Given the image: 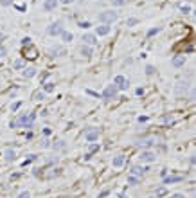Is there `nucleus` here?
<instances>
[{
  "mask_svg": "<svg viewBox=\"0 0 196 198\" xmlns=\"http://www.w3.org/2000/svg\"><path fill=\"white\" fill-rule=\"evenodd\" d=\"M162 122L169 124V122H173V117H171V115H162Z\"/></svg>",
  "mask_w": 196,
  "mask_h": 198,
  "instance_id": "obj_35",
  "label": "nucleus"
},
{
  "mask_svg": "<svg viewBox=\"0 0 196 198\" xmlns=\"http://www.w3.org/2000/svg\"><path fill=\"white\" fill-rule=\"evenodd\" d=\"M83 41H85V45L94 47V45L97 43V36H96V34H92V33H86V34H83Z\"/></svg>",
  "mask_w": 196,
  "mask_h": 198,
  "instance_id": "obj_10",
  "label": "nucleus"
},
{
  "mask_svg": "<svg viewBox=\"0 0 196 198\" xmlns=\"http://www.w3.org/2000/svg\"><path fill=\"white\" fill-rule=\"evenodd\" d=\"M59 36L63 38V41H72V40H74V34H72V33H68V31H63Z\"/></svg>",
  "mask_w": 196,
  "mask_h": 198,
  "instance_id": "obj_23",
  "label": "nucleus"
},
{
  "mask_svg": "<svg viewBox=\"0 0 196 198\" xmlns=\"http://www.w3.org/2000/svg\"><path fill=\"white\" fill-rule=\"evenodd\" d=\"M79 27L86 29V27H90V22H79Z\"/></svg>",
  "mask_w": 196,
  "mask_h": 198,
  "instance_id": "obj_44",
  "label": "nucleus"
},
{
  "mask_svg": "<svg viewBox=\"0 0 196 198\" xmlns=\"http://www.w3.org/2000/svg\"><path fill=\"white\" fill-rule=\"evenodd\" d=\"M20 104H22L20 101H18V103H15V104H11V110H13V112H16V110L20 108Z\"/></svg>",
  "mask_w": 196,
  "mask_h": 198,
  "instance_id": "obj_43",
  "label": "nucleus"
},
{
  "mask_svg": "<svg viewBox=\"0 0 196 198\" xmlns=\"http://www.w3.org/2000/svg\"><path fill=\"white\" fill-rule=\"evenodd\" d=\"M137 121H138V122H146V121H148V115H140Z\"/></svg>",
  "mask_w": 196,
  "mask_h": 198,
  "instance_id": "obj_46",
  "label": "nucleus"
},
{
  "mask_svg": "<svg viewBox=\"0 0 196 198\" xmlns=\"http://www.w3.org/2000/svg\"><path fill=\"white\" fill-rule=\"evenodd\" d=\"M124 162H126V157L124 155H117V157H114V160H112V166L114 168H122Z\"/></svg>",
  "mask_w": 196,
  "mask_h": 198,
  "instance_id": "obj_15",
  "label": "nucleus"
},
{
  "mask_svg": "<svg viewBox=\"0 0 196 198\" xmlns=\"http://www.w3.org/2000/svg\"><path fill=\"white\" fill-rule=\"evenodd\" d=\"M117 87L112 83V85H106V88L103 90V94H101V97L103 99H115L117 97Z\"/></svg>",
  "mask_w": 196,
  "mask_h": 198,
  "instance_id": "obj_3",
  "label": "nucleus"
},
{
  "mask_svg": "<svg viewBox=\"0 0 196 198\" xmlns=\"http://www.w3.org/2000/svg\"><path fill=\"white\" fill-rule=\"evenodd\" d=\"M155 142H157V139L155 137H144V139H140L137 144L138 146H142V148H149V146H153Z\"/></svg>",
  "mask_w": 196,
  "mask_h": 198,
  "instance_id": "obj_13",
  "label": "nucleus"
},
{
  "mask_svg": "<svg viewBox=\"0 0 196 198\" xmlns=\"http://www.w3.org/2000/svg\"><path fill=\"white\" fill-rule=\"evenodd\" d=\"M117 18L119 16H117L115 11H103V13H99V22H101V23H106V25L117 22Z\"/></svg>",
  "mask_w": 196,
  "mask_h": 198,
  "instance_id": "obj_2",
  "label": "nucleus"
},
{
  "mask_svg": "<svg viewBox=\"0 0 196 198\" xmlns=\"http://www.w3.org/2000/svg\"><path fill=\"white\" fill-rule=\"evenodd\" d=\"M117 198H128V196H126L124 193H119V195H117Z\"/></svg>",
  "mask_w": 196,
  "mask_h": 198,
  "instance_id": "obj_51",
  "label": "nucleus"
},
{
  "mask_svg": "<svg viewBox=\"0 0 196 198\" xmlns=\"http://www.w3.org/2000/svg\"><path fill=\"white\" fill-rule=\"evenodd\" d=\"M135 92H137V96H142V94H144V90H142V88H137Z\"/></svg>",
  "mask_w": 196,
  "mask_h": 198,
  "instance_id": "obj_50",
  "label": "nucleus"
},
{
  "mask_svg": "<svg viewBox=\"0 0 196 198\" xmlns=\"http://www.w3.org/2000/svg\"><path fill=\"white\" fill-rule=\"evenodd\" d=\"M51 146H52L56 151H58V150H63V148H65V140H58V142H54V144H51Z\"/></svg>",
  "mask_w": 196,
  "mask_h": 198,
  "instance_id": "obj_27",
  "label": "nucleus"
},
{
  "mask_svg": "<svg viewBox=\"0 0 196 198\" xmlns=\"http://www.w3.org/2000/svg\"><path fill=\"white\" fill-rule=\"evenodd\" d=\"M99 139V128H88L85 132V140L86 142H96Z\"/></svg>",
  "mask_w": 196,
  "mask_h": 198,
  "instance_id": "obj_7",
  "label": "nucleus"
},
{
  "mask_svg": "<svg viewBox=\"0 0 196 198\" xmlns=\"http://www.w3.org/2000/svg\"><path fill=\"white\" fill-rule=\"evenodd\" d=\"M15 2L13 0H0V5H4V7H9V5H13Z\"/></svg>",
  "mask_w": 196,
  "mask_h": 198,
  "instance_id": "obj_34",
  "label": "nucleus"
},
{
  "mask_svg": "<svg viewBox=\"0 0 196 198\" xmlns=\"http://www.w3.org/2000/svg\"><path fill=\"white\" fill-rule=\"evenodd\" d=\"M59 2H61V4H65V5H68V4H72L74 0H59Z\"/></svg>",
  "mask_w": 196,
  "mask_h": 198,
  "instance_id": "obj_47",
  "label": "nucleus"
},
{
  "mask_svg": "<svg viewBox=\"0 0 196 198\" xmlns=\"http://www.w3.org/2000/svg\"><path fill=\"white\" fill-rule=\"evenodd\" d=\"M182 13H191V5H180Z\"/></svg>",
  "mask_w": 196,
  "mask_h": 198,
  "instance_id": "obj_40",
  "label": "nucleus"
},
{
  "mask_svg": "<svg viewBox=\"0 0 196 198\" xmlns=\"http://www.w3.org/2000/svg\"><path fill=\"white\" fill-rule=\"evenodd\" d=\"M110 25H106V23H101L99 27H96V36H106V34H110Z\"/></svg>",
  "mask_w": 196,
  "mask_h": 198,
  "instance_id": "obj_11",
  "label": "nucleus"
},
{
  "mask_svg": "<svg viewBox=\"0 0 196 198\" xmlns=\"http://www.w3.org/2000/svg\"><path fill=\"white\" fill-rule=\"evenodd\" d=\"M36 160V155H29V157L23 160V166H27V164H31V162H34Z\"/></svg>",
  "mask_w": 196,
  "mask_h": 198,
  "instance_id": "obj_32",
  "label": "nucleus"
},
{
  "mask_svg": "<svg viewBox=\"0 0 196 198\" xmlns=\"http://www.w3.org/2000/svg\"><path fill=\"white\" fill-rule=\"evenodd\" d=\"M158 33H160V27H153V29L148 31V36H155V34H158Z\"/></svg>",
  "mask_w": 196,
  "mask_h": 198,
  "instance_id": "obj_30",
  "label": "nucleus"
},
{
  "mask_svg": "<svg viewBox=\"0 0 196 198\" xmlns=\"http://www.w3.org/2000/svg\"><path fill=\"white\" fill-rule=\"evenodd\" d=\"M137 22H138L137 18H130V20H128V22H126V25H128V27H131V25H135Z\"/></svg>",
  "mask_w": 196,
  "mask_h": 198,
  "instance_id": "obj_39",
  "label": "nucleus"
},
{
  "mask_svg": "<svg viewBox=\"0 0 196 198\" xmlns=\"http://www.w3.org/2000/svg\"><path fill=\"white\" fill-rule=\"evenodd\" d=\"M36 59L38 58V51H36V47H33V43L31 45H27L25 47V59Z\"/></svg>",
  "mask_w": 196,
  "mask_h": 198,
  "instance_id": "obj_9",
  "label": "nucleus"
},
{
  "mask_svg": "<svg viewBox=\"0 0 196 198\" xmlns=\"http://www.w3.org/2000/svg\"><path fill=\"white\" fill-rule=\"evenodd\" d=\"M185 61H187L185 54H178V56H175V58L171 59V65H173L175 69H180V67H184V65H185Z\"/></svg>",
  "mask_w": 196,
  "mask_h": 198,
  "instance_id": "obj_8",
  "label": "nucleus"
},
{
  "mask_svg": "<svg viewBox=\"0 0 196 198\" xmlns=\"http://www.w3.org/2000/svg\"><path fill=\"white\" fill-rule=\"evenodd\" d=\"M146 74H148V76H153V74H155V67H153V65H148V67H146Z\"/></svg>",
  "mask_w": 196,
  "mask_h": 198,
  "instance_id": "obj_33",
  "label": "nucleus"
},
{
  "mask_svg": "<svg viewBox=\"0 0 196 198\" xmlns=\"http://www.w3.org/2000/svg\"><path fill=\"white\" fill-rule=\"evenodd\" d=\"M112 2V5L114 7H121V5H124L126 4V0H110Z\"/></svg>",
  "mask_w": 196,
  "mask_h": 198,
  "instance_id": "obj_29",
  "label": "nucleus"
},
{
  "mask_svg": "<svg viewBox=\"0 0 196 198\" xmlns=\"http://www.w3.org/2000/svg\"><path fill=\"white\" fill-rule=\"evenodd\" d=\"M61 33H63L61 22H54V23H51V25L47 27V34H51V36H59Z\"/></svg>",
  "mask_w": 196,
  "mask_h": 198,
  "instance_id": "obj_5",
  "label": "nucleus"
},
{
  "mask_svg": "<svg viewBox=\"0 0 196 198\" xmlns=\"http://www.w3.org/2000/svg\"><path fill=\"white\" fill-rule=\"evenodd\" d=\"M4 158H5V162H15V160H16V151L11 150V148H7V150L4 151Z\"/></svg>",
  "mask_w": 196,
  "mask_h": 198,
  "instance_id": "obj_14",
  "label": "nucleus"
},
{
  "mask_svg": "<svg viewBox=\"0 0 196 198\" xmlns=\"http://www.w3.org/2000/svg\"><path fill=\"white\" fill-rule=\"evenodd\" d=\"M114 85L117 87V90H128V87H130V81L124 78L122 74H119L114 78Z\"/></svg>",
  "mask_w": 196,
  "mask_h": 198,
  "instance_id": "obj_4",
  "label": "nucleus"
},
{
  "mask_svg": "<svg viewBox=\"0 0 196 198\" xmlns=\"http://www.w3.org/2000/svg\"><path fill=\"white\" fill-rule=\"evenodd\" d=\"M41 148H51V142H49L47 139H43V140H41Z\"/></svg>",
  "mask_w": 196,
  "mask_h": 198,
  "instance_id": "obj_42",
  "label": "nucleus"
},
{
  "mask_svg": "<svg viewBox=\"0 0 196 198\" xmlns=\"http://www.w3.org/2000/svg\"><path fill=\"white\" fill-rule=\"evenodd\" d=\"M54 88H56V87H54V83H51V81H49V83H43V92H45V94L54 92Z\"/></svg>",
  "mask_w": 196,
  "mask_h": 198,
  "instance_id": "obj_21",
  "label": "nucleus"
},
{
  "mask_svg": "<svg viewBox=\"0 0 196 198\" xmlns=\"http://www.w3.org/2000/svg\"><path fill=\"white\" fill-rule=\"evenodd\" d=\"M9 128H16V121H11L9 122Z\"/></svg>",
  "mask_w": 196,
  "mask_h": 198,
  "instance_id": "obj_49",
  "label": "nucleus"
},
{
  "mask_svg": "<svg viewBox=\"0 0 196 198\" xmlns=\"http://www.w3.org/2000/svg\"><path fill=\"white\" fill-rule=\"evenodd\" d=\"M22 45H23V47H27V45H31V38H29V36H25V38H22Z\"/></svg>",
  "mask_w": 196,
  "mask_h": 198,
  "instance_id": "obj_37",
  "label": "nucleus"
},
{
  "mask_svg": "<svg viewBox=\"0 0 196 198\" xmlns=\"http://www.w3.org/2000/svg\"><path fill=\"white\" fill-rule=\"evenodd\" d=\"M16 198H31V193H29V191H22Z\"/></svg>",
  "mask_w": 196,
  "mask_h": 198,
  "instance_id": "obj_36",
  "label": "nucleus"
},
{
  "mask_svg": "<svg viewBox=\"0 0 196 198\" xmlns=\"http://www.w3.org/2000/svg\"><path fill=\"white\" fill-rule=\"evenodd\" d=\"M138 158H140V162L149 164V162H155V160H157V155H155L151 150H142V153L138 155Z\"/></svg>",
  "mask_w": 196,
  "mask_h": 198,
  "instance_id": "obj_6",
  "label": "nucleus"
},
{
  "mask_svg": "<svg viewBox=\"0 0 196 198\" xmlns=\"http://www.w3.org/2000/svg\"><path fill=\"white\" fill-rule=\"evenodd\" d=\"M138 182H140V180H138L137 177H133V175H128V184H130V186H137Z\"/></svg>",
  "mask_w": 196,
  "mask_h": 198,
  "instance_id": "obj_28",
  "label": "nucleus"
},
{
  "mask_svg": "<svg viewBox=\"0 0 196 198\" xmlns=\"http://www.w3.org/2000/svg\"><path fill=\"white\" fill-rule=\"evenodd\" d=\"M22 74H23V78L31 79V78H34V76H36V69H34V67H25Z\"/></svg>",
  "mask_w": 196,
  "mask_h": 198,
  "instance_id": "obj_17",
  "label": "nucleus"
},
{
  "mask_svg": "<svg viewBox=\"0 0 196 198\" xmlns=\"http://www.w3.org/2000/svg\"><path fill=\"white\" fill-rule=\"evenodd\" d=\"M169 198H185V195H182V193H175V195H171Z\"/></svg>",
  "mask_w": 196,
  "mask_h": 198,
  "instance_id": "obj_45",
  "label": "nucleus"
},
{
  "mask_svg": "<svg viewBox=\"0 0 196 198\" xmlns=\"http://www.w3.org/2000/svg\"><path fill=\"white\" fill-rule=\"evenodd\" d=\"M177 182H182V177H178V175H173V177H164V184H177Z\"/></svg>",
  "mask_w": 196,
  "mask_h": 198,
  "instance_id": "obj_20",
  "label": "nucleus"
},
{
  "mask_svg": "<svg viewBox=\"0 0 196 198\" xmlns=\"http://www.w3.org/2000/svg\"><path fill=\"white\" fill-rule=\"evenodd\" d=\"M146 171H148L146 168H140V166H133V168H131V171H130V175H133V177H142V175H144Z\"/></svg>",
  "mask_w": 196,
  "mask_h": 198,
  "instance_id": "obj_16",
  "label": "nucleus"
},
{
  "mask_svg": "<svg viewBox=\"0 0 196 198\" xmlns=\"http://www.w3.org/2000/svg\"><path fill=\"white\" fill-rule=\"evenodd\" d=\"M13 5H15V4H13ZM15 7H16L18 11H25V5H15Z\"/></svg>",
  "mask_w": 196,
  "mask_h": 198,
  "instance_id": "obj_48",
  "label": "nucleus"
},
{
  "mask_svg": "<svg viewBox=\"0 0 196 198\" xmlns=\"http://www.w3.org/2000/svg\"><path fill=\"white\" fill-rule=\"evenodd\" d=\"M49 54H51V56H52V58H56V56H63V54H65V49H63V47H52V49H51V51H49Z\"/></svg>",
  "mask_w": 196,
  "mask_h": 198,
  "instance_id": "obj_18",
  "label": "nucleus"
},
{
  "mask_svg": "<svg viewBox=\"0 0 196 198\" xmlns=\"http://www.w3.org/2000/svg\"><path fill=\"white\" fill-rule=\"evenodd\" d=\"M2 40H4V34H2V33H0V41H2Z\"/></svg>",
  "mask_w": 196,
  "mask_h": 198,
  "instance_id": "obj_52",
  "label": "nucleus"
},
{
  "mask_svg": "<svg viewBox=\"0 0 196 198\" xmlns=\"http://www.w3.org/2000/svg\"><path fill=\"white\" fill-rule=\"evenodd\" d=\"M81 54H83L85 58H90V56L94 54V49H92L90 45H83V47H81Z\"/></svg>",
  "mask_w": 196,
  "mask_h": 198,
  "instance_id": "obj_19",
  "label": "nucleus"
},
{
  "mask_svg": "<svg viewBox=\"0 0 196 198\" xmlns=\"http://www.w3.org/2000/svg\"><path fill=\"white\" fill-rule=\"evenodd\" d=\"M108 195H110V191H108V189H104V191H101V193L97 195V198H106Z\"/></svg>",
  "mask_w": 196,
  "mask_h": 198,
  "instance_id": "obj_38",
  "label": "nucleus"
},
{
  "mask_svg": "<svg viewBox=\"0 0 196 198\" xmlns=\"http://www.w3.org/2000/svg\"><path fill=\"white\" fill-rule=\"evenodd\" d=\"M15 69H25V58H18L15 63H13Z\"/></svg>",
  "mask_w": 196,
  "mask_h": 198,
  "instance_id": "obj_25",
  "label": "nucleus"
},
{
  "mask_svg": "<svg viewBox=\"0 0 196 198\" xmlns=\"http://www.w3.org/2000/svg\"><path fill=\"white\" fill-rule=\"evenodd\" d=\"M187 88H189V83H178V87H177V92L178 94H184V92H187Z\"/></svg>",
  "mask_w": 196,
  "mask_h": 198,
  "instance_id": "obj_22",
  "label": "nucleus"
},
{
  "mask_svg": "<svg viewBox=\"0 0 196 198\" xmlns=\"http://www.w3.org/2000/svg\"><path fill=\"white\" fill-rule=\"evenodd\" d=\"M33 99H34V101H43V99H45V92H43V90H36V92L33 94Z\"/></svg>",
  "mask_w": 196,
  "mask_h": 198,
  "instance_id": "obj_24",
  "label": "nucleus"
},
{
  "mask_svg": "<svg viewBox=\"0 0 196 198\" xmlns=\"http://www.w3.org/2000/svg\"><path fill=\"white\" fill-rule=\"evenodd\" d=\"M164 195H167V189L162 186V187H158L157 189V196H164Z\"/></svg>",
  "mask_w": 196,
  "mask_h": 198,
  "instance_id": "obj_31",
  "label": "nucleus"
},
{
  "mask_svg": "<svg viewBox=\"0 0 196 198\" xmlns=\"http://www.w3.org/2000/svg\"><path fill=\"white\" fill-rule=\"evenodd\" d=\"M96 151H99V144H97V142H90V146H88V153L92 155V153H96Z\"/></svg>",
  "mask_w": 196,
  "mask_h": 198,
  "instance_id": "obj_26",
  "label": "nucleus"
},
{
  "mask_svg": "<svg viewBox=\"0 0 196 198\" xmlns=\"http://www.w3.org/2000/svg\"><path fill=\"white\" fill-rule=\"evenodd\" d=\"M34 121H36V114L20 115L18 121H16V126H22V128H27V130H31V128L34 126Z\"/></svg>",
  "mask_w": 196,
  "mask_h": 198,
  "instance_id": "obj_1",
  "label": "nucleus"
},
{
  "mask_svg": "<svg viewBox=\"0 0 196 198\" xmlns=\"http://www.w3.org/2000/svg\"><path fill=\"white\" fill-rule=\"evenodd\" d=\"M43 11H54L58 7V0H43Z\"/></svg>",
  "mask_w": 196,
  "mask_h": 198,
  "instance_id": "obj_12",
  "label": "nucleus"
},
{
  "mask_svg": "<svg viewBox=\"0 0 196 198\" xmlns=\"http://www.w3.org/2000/svg\"><path fill=\"white\" fill-rule=\"evenodd\" d=\"M5 54H7V49H5L4 45H0V58H4Z\"/></svg>",
  "mask_w": 196,
  "mask_h": 198,
  "instance_id": "obj_41",
  "label": "nucleus"
}]
</instances>
